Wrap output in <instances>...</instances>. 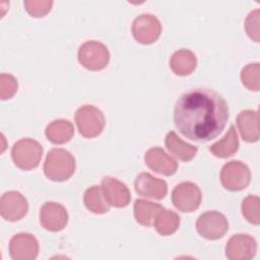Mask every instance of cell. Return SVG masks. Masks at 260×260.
Returning <instances> with one entry per match:
<instances>
[{"label":"cell","mask_w":260,"mask_h":260,"mask_svg":"<svg viewBox=\"0 0 260 260\" xmlns=\"http://www.w3.org/2000/svg\"><path fill=\"white\" fill-rule=\"evenodd\" d=\"M258 121V113L252 110H244L237 116V125L245 141L255 142L259 139Z\"/></svg>","instance_id":"e0dca14e"},{"label":"cell","mask_w":260,"mask_h":260,"mask_svg":"<svg viewBox=\"0 0 260 260\" xmlns=\"http://www.w3.org/2000/svg\"><path fill=\"white\" fill-rule=\"evenodd\" d=\"M164 207L157 203L147 201L144 199H137L134 203V216L137 222L142 225H151L153 220Z\"/></svg>","instance_id":"7402d4cb"},{"label":"cell","mask_w":260,"mask_h":260,"mask_svg":"<svg viewBox=\"0 0 260 260\" xmlns=\"http://www.w3.org/2000/svg\"><path fill=\"white\" fill-rule=\"evenodd\" d=\"M251 180L249 168L240 160L226 162L220 172L222 186L230 191H240L245 189Z\"/></svg>","instance_id":"8992f818"},{"label":"cell","mask_w":260,"mask_h":260,"mask_svg":"<svg viewBox=\"0 0 260 260\" xmlns=\"http://www.w3.org/2000/svg\"><path fill=\"white\" fill-rule=\"evenodd\" d=\"M197 65V59L193 52L182 49L176 51L170 59V67L177 75L185 76L192 73Z\"/></svg>","instance_id":"d6986e66"},{"label":"cell","mask_w":260,"mask_h":260,"mask_svg":"<svg viewBox=\"0 0 260 260\" xmlns=\"http://www.w3.org/2000/svg\"><path fill=\"white\" fill-rule=\"evenodd\" d=\"M46 136L54 144H63L69 141L74 134V127L68 120H55L51 122L46 130Z\"/></svg>","instance_id":"ffe728a7"},{"label":"cell","mask_w":260,"mask_h":260,"mask_svg":"<svg viewBox=\"0 0 260 260\" xmlns=\"http://www.w3.org/2000/svg\"><path fill=\"white\" fill-rule=\"evenodd\" d=\"M239 148V139L238 134L236 132V128L234 125L230 126L226 134L223 138L215 143H213L209 150L212 152L213 155L221 158H225L232 156Z\"/></svg>","instance_id":"44dd1931"},{"label":"cell","mask_w":260,"mask_h":260,"mask_svg":"<svg viewBox=\"0 0 260 260\" xmlns=\"http://www.w3.org/2000/svg\"><path fill=\"white\" fill-rule=\"evenodd\" d=\"M161 32L159 20L152 14L144 13L137 16L132 23V34L134 39L144 45L155 42Z\"/></svg>","instance_id":"9c48e42d"},{"label":"cell","mask_w":260,"mask_h":260,"mask_svg":"<svg viewBox=\"0 0 260 260\" xmlns=\"http://www.w3.org/2000/svg\"><path fill=\"white\" fill-rule=\"evenodd\" d=\"M75 170L73 155L63 148L51 149L44 164L46 177L55 182H62L69 179Z\"/></svg>","instance_id":"7a4b0ae2"},{"label":"cell","mask_w":260,"mask_h":260,"mask_svg":"<svg viewBox=\"0 0 260 260\" xmlns=\"http://www.w3.org/2000/svg\"><path fill=\"white\" fill-rule=\"evenodd\" d=\"M78 61L86 69L99 71L104 69L110 61L108 48L101 42L87 41L78 49Z\"/></svg>","instance_id":"5b68a950"},{"label":"cell","mask_w":260,"mask_h":260,"mask_svg":"<svg viewBox=\"0 0 260 260\" xmlns=\"http://www.w3.org/2000/svg\"><path fill=\"white\" fill-rule=\"evenodd\" d=\"M102 190L108 203L115 207H125L131 200L128 187L116 178L104 177L102 180Z\"/></svg>","instance_id":"5bb4252c"},{"label":"cell","mask_w":260,"mask_h":260,"mask_svg":"<svg viewBox=\"0 0 260 260\" xmlns=\"http://www.w3.org/2000/svg\"><path fill=\"white\" fill-rule=\"evenodd\" d=\"M260 11L259 9H255L251 11L245 21V28L248 36L255 42H259L260 35Z\"/></svg>","instance_id":"83f0119b"},{"label":"cell","mask_w":260,"mask_h":260,"mask_svg":"<svg viewBox=\"0 0 260 260\" xmlns=\"http://www.w3.org/2000/svg\"><path fill=\"white\" fill-rule=\"evenodd\" d=\"M225 100L209 88H193L183 93L174 110L177 129L187 138L207 142L217 137L229 120Z\"/></svg>","instance_id":"6da1fadb"},{"label":"cell","mask_w":260,"mask_h":260,"mask_svg":"<svg viewBox=\"0 0 260 260\" xmlns=\"http://www.w3.org/2000/svg\"><path fill=\"white\" fill-rule=\"evenodd\" d=\"M196 229L201 237L207 240H217L228 232L229 222L222 213L214 210L206 211L198 217Z\"/></svg>","instance_id":"52a82bcc"},{"label":"cell","mask_w":260,"mask_h":260,"mask_svg":"<svg viewBox=\"0 0 260 260\" xmlns=\"http://www.w3.org/2000/svg\"><path fill=\"white\" fill-rule=\"evenodd\" d=\"M172 202L177 209L183 212H192L200 205L201 191L192 182H182L174 188Z\"/></svg>","instance_id":"ba28073f"},{"label":"cell","mask_w":260,"mask_h":260,"mask_svg":"<svg viewBox=\"0 0 260 260\" xmlns=\"http://www.w3.org/2000/svg\"><path fill=\"white\" fill-rule=\"evenodd\" d=\"M165 144L172 154L183 161L191 160L196 155L198 150L196 146L183 141L174 131H171L167 134Z\"/></svg>","instance_id":"ac0fdd59"},{"label":"cell","mask_w":260,"mask_h":260,"mask_svg":"<svg viewBox=\"0 0 260 260\" xmlns=\"http://www.w3.org/2000/svg\"><path fill=\"white\" fill-rule=\"evenodd\" d=\"M75 122L79 133L92 138L102 133L105 127V117L101 110L91 105H84L75 112Z\"/></svg>","instance_id":"277c9868"},{"label":"cell","mask_w":260,"mask_h":260,"mask_svg":"<svg viewBox=\"0 0 260 260\" xmlns=\"http://www.w3.org/2000/svg\"><path fill=\"white\" fill-rule=\"evenodd\" d=\"M257 250L255 239L247 234H237L230 238L225 246V256L231 260L252 259Z\"/></svg>","instance_id":"30bf717a"},{"label":"cell","mask_w":260,"mask_h":260,"mask_svg":"<svg viewBox=\"0 0 260 260\" xmlns=\"http://www.w3.org/2000/svg\"><path fill=\"white\" fill-rule=\"evenodd\" d=\"M135 191L144 197L160 200L168 192L167 183L158 178L151 176L149 173L139 174L134 182Z\"/></svg>","instance_id":"2e32d148"},{"label":"cell","mask_w":260,"mask_h":260,"mask_svg":"<svg viewBox=\"0 0 260 260\" xmlns=\"http://www.w3.org/2000/svg\"><path fill=\"white\" fill-rule=\"evenodd\" d=\"M83 201L86 208L93 213L102 214L108 212L110 209V204L104 196L102 187L96 185L89 187L85 191Z\"/></svg>","instance_id":"cb8c5ba5"},{"label":"cell","mask_w":260,"mask_h":260,"mask_svg":"<svg viewBox=\"0 0 260 260\" xmlns=\"http://www.w3.org/2000/svg\"><path fill=\"white\" fill-rule=\"evenodd\" d=\"M144 161L150 170L164 176H172L178 169L177 161L160 147L149 148L145 152Z\"/></svg>","instance_id":"9a60e30c"},{"label":"cell","mask_w":260,"mask_h":260,"mask_svg":"<svg viewBox=\"0 0 260 260\" xmlns=\"http://www.w3.org/2000/svg\"><path fill=\"white\" fill-rule=\"evenodd\" d=\"M28 210V204L23 195L17 191L5 192L0 199V213L9 221L21 219Z\"/></svg>","instance_id":"8fae6325"},{"label":"cell","mask_w":260,"mask_h":260,"mask_svg":"<svg viewBox=\"0 0 260 260\" xmlns=\"http://www.w3.org/2000/svg\"><path fill=\"white\" fill-rule=\"evenodd\" d=\"M9 252L14 260H34L39 253V243L30 234H17L9 242Z\"/></svg>","instance_id":"4fadbf2b"},{"label":"cell","mask_w":260,"mask_h":260,"mask_svg":"<svg viewBox=\"0 0 260 260\" xmlns=\"http://www.w3.org/2000/svg\"><path fill=\"white\" fill-rule=\"evenodd\" d=\"M17 90V80L14 76L6 73L0 75V96L1 100H7L13 96Z\"/></svg>","instance_id":"f1b7e54d"},{"label":"cell","mask_w":260,"mask_h":260,"mask_svg":"<svg viewBox=\"0 0 260 260\" xmlns=\"http://www.w3.org/2000/svg\"><path fill=\"white\" fill-rule=\"evenodd\" d=\"M40 222L50 232L63 230L68 222V213L65 207L56 202H46L40 210Z\"/></svg>","instance_id":"7c38bea8"},{"label":"cell","mask_w":260,"mask_h":260,"mask_svg":"<svg viewBox=\"0 0 260 260\" xmlns=\"http://www.w3.org/2000/svg\"><path fill=\"white\" fill-rule=\"evenodd\" d=\"M43 154L42 145L34 139L23 138L14 143L11 149V157L16 167L28 171L37 168Z\"/></svg>","instance_id":"3957f363"},{"label":"cell","mask_w":260,"mask_h":260,"mask_svg":"<svg viewBox=\"0 0 260 260\" xmlns=\"http://www.w3.org/2000/svg\"><path fill=\"white\" fill-rule=\"evenodd\" d=\"M180 224V216L172 210L162 208L156 214L153 225L156 232L161 236H169L174 234Z\"/></svg>","instance_id":"603a6c76"},{"label":"cell","mask_w":260,"mask_h":260,"mask_svg":"<svg viewBox=\"0 0 260 260\" xmlns=\"http://www.w3.org/2000/svg\"><path fill=\"white\" fill-rule=\"evenodd\" d=\"M241 80L250 90L258 91L260 88V66L259 63L246 65L241 71Z\"/></svg>","instance_id":"d4e9b609"},{"label":"cell","mask_w":260,"mask_h":260,"mask_svg":"<svg viewBox=\"0 0 260 260\" xmlns=\"http://www.w3.org/2000/svg\"><path fill=\"white\" fill-rule=\"evenodd\" d=\"M259 203L260 199L258 196L249 195L242 202V213L244 217L253 224H259L260 214H259Z\"/></svg>","instance_id":"484cf974"},{"label":"cell","mask_w":260,"mask_h":260,"mask_svg":"<svg viewBox=\"0 0 260 260\" xmlns=\"http://www.w3.org/2000/svg\"><path fill=\"white\" fill-rule=\"evenodd\" d=\"M25 10L34 17H42L47 14L53 5V1L48 0H30L23 2Z\"/></svg>","instance_id":"4316f807"}]
</instances>
